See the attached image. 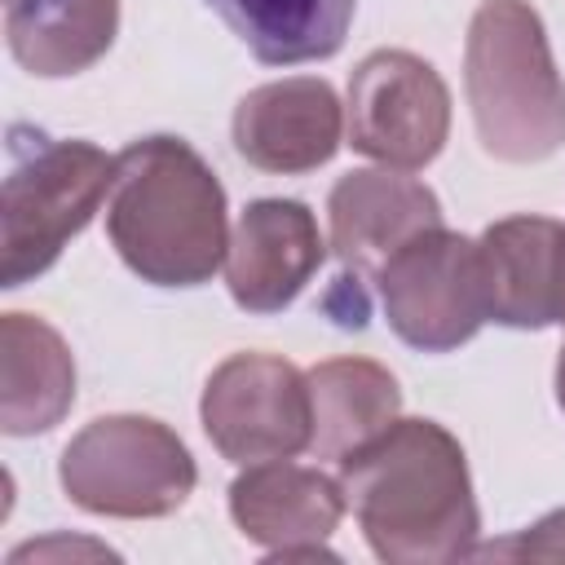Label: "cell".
Instances as JSON below:
<instances>
[{
	"mask_svg": "<svg viewBox=\"0 0 565 565\" xmlns=\"http://www.w3.org/2000/svg\"><path fill=\"white\" fill-rule=\"evenodd\" d=\"M340 486L384 561L463 556L477 534L463 450L433 419L388 424L344 455Z\"/></svg>",
	"mask_w": 565,
	"mask_h": 565,
	"instance_id": "6da1fadb",
	"label": "cell"
},
{
	"mask_svg": "<svg viewBox=\"0 0 565 565\" xmlns=\"http://www.w3.org/2000/svg\"><path fill=\"white\" fill-rule=\"evenodd\" d=\"M115 159L119 172L106 230L119 256L159 287L203 282L230 252L216 177L177 137L132 141Z\"/></svg>",
	"mask_w": 565,
	"mask_h": 565,
	"instance_id": "7a4b0ae2",
	"label": "cell"
},
{
	"mask_svg": "<svg viewBox=\"0 0 565 565\" xmlns=\"http://www.w3.org/2000/svg\"><path fill=\"white\" fill-rule=\"evenodd\" d=\"M468 102L499 159H547L565 141V88L543 26L521 0H486L468 26Z\"/></svg>",
	"mask_w": 565,
	"mask_h": 565,
	"instance_id": "3957f363",
	"label": "cell"
},
{
	"mask_svg": "<svg viewBox=\"0 0 565 565\" xmlns=\"http://www.w3.org/2000/svg\"><path fill=\"white\" fill-rule=\"evenodd\" d=\"M4 287L49 269L115 190L119 159L88 141H62L13 124L4 141Z\"/></svg>",
	"mask_w": 565,
	"mask_h": 565,
	"instance_id": "277c9868",
	"label": "cell"
},
{
	"mask_svg": "<svg viewBox=\"0 0 565 565\" xmlns=\"http://www.w3.org/2000/svg\"><path fill=\"white\" fill-rule=\"evenodd\" d=\"M375 282L388 327L424 353H446L463 344L490 318L481 247L446 234L441 225L406 238L380 265Z\"/></svg>",
	"mask_w": 565,
	"mask_h": 565,
	"instance_id": "5b68a950",
	"label": "cell"
},
{
	"mask_svg": "<svg viewBox=\"0 0 565 565\" xmlns=\"http://www.w3.org/2000/svg\"><path fill=\"white\" fill-rule=\"evenodd\" d=\"M62 486L88 512L159 516L172 512L190 486L194 463L185 446L154 419H97L62 455Z\"/></svg>",
	"mask_w": 565,
	"mask_h": 565,
	"instance_id": "8992f818",
	"label": "cell"
},
{
	"mask_svg": "<svg viewBox=\"0 0 565 565\" xmlns=\"http://www.w3.org/2000/svg\"><path fill=\"white\" fill-rule=\"evenodd\" d=\"M203 428L234 463L287 459L313 437L309 384L278 358H230L203 393Z\"/></svg>",
	"mask_w": 565,
	"mask_h": 565,
	"instance_id": "52a82bcc",
	"label": "cell"
},
{
	"mask_svg": "<svg viewBox=\"0 0 565 565\" xmlns=\"http://www.w3.org/2000/svg\"><path fill=\"white\" fill-rule=\"evenodd\" d=\"M450 124L446 84L428 62L402 49L371 53L349 79V146L393 163L419 168L428 163Z\"/></svg>",
	"mask_w": 565,
	"mask_h": 565,
	"instance_id": "ba28073f",
	"label": "cell"
},
{
	"mask_svg": "<svg viewBox=\"0 0 565 565\" xmlns=\"http://www.w3.org/2000/svg\"><path fill=\"white\" fill-rule=\"evenodd\" d=\"M477 247L494 322H565V225L547 216H508L490 225Z\"/></svg>",
	"mask_w": 565,
	"mask_h": 565,
	"instance_id": "9c48e42d",
	"label": "cell"
},
{
	"mask_svg": "<svg viewBox=\"0 0 565 565\" xmlns=\"http://www.w3.org/2000/svg\"><path fill=\"white\" fill-rule=\"evenodd\" d=\"M318 265L322 238L305 203L260 199L243 212L234 230V243L225 252V282L243 309L269 313L296 300V291L309 282Z\"/></svg>",
	"mask_w": 565,
	"mask_h": 565,
	"instance_id": "30bf717a",
	"label": "cell"
},
{
	"mask_svg": "<svg viewBox=\"0 0 565 565\" xmlns=\"http://www.w3.org/2000/svg\"><path fill=\"white\" fill-rule=\"evenodd\" d=\"M234 146L265 172H309L340 146V102L322 79H282L234 110Z\"/></svg>",
	"mask_w": 565,
	"mask_h": 565,
	"instance_id": "8fae6325",
	"label": "cell"
},
{
	"mask_svg": "<svg viewBox=\"0 0 565 565\" xmlns=\"http://www.w3.org/2000/svg\"><path fill=\"white\" fill-rule=\"evenodd\" d=\"M441 225V207L428 185L406 172H349L331 190V243L344 274H380V265L419 230Z\"/></svg>",
	"mask_w": 565,
	"mask_h": 565,
	"instance_id": "7c38bea8",
	"label": "cell"
},
{
	"mask_svg": "<svg viewBox=\"0 0 565 565\" xmlns=\"http://www.w3.org/2000/svg\"><path fill=\"white\" fill-rule=\"evenodd\" d=\"M340 494H344V486L327 481L322 472L291 468V463L274 459V463H256L247 477L234 481L230 508H234V521L243 525V534L287 552V543L296 534L327 539L335 530L340 508H344Z\"/></svg>",
	"mask_w": 565,
	"mask_h": 565,
	"instance_id": "4fadbf2b",
	"label": "cell"
},
{
	"mask_svg": "<svg viewBox=\"0 0 565 565\" xmlns=\"http://www.w3.org/2000/svg\"><path fill=\"white\" fill-rule=\"evenodd\" d=\"M115 0H4L13 57L31 75H75L115 40Z\"/></svg>",
	"mask_w": 565,
	"mask_h": 565,
	"instance_id": "5bb4252c",
	"label": "cell"
},
{
	"mask_svg": "<svg viewBox=\"0 0 565 565\" xmlns=\"http://www.w3.org/2000/svg\"><path fill=\"white\" fill-rule=\"evenodd\" d=\"M265 66H300L340 53L358 0H203Z\"/></svg>",
	"mask_w": 565,
	"mask_h": 565,
	"instance_id": "9a60e30c",
	"label": "cell"
},
{
	"mask_svg": "<svg viewBox=\"0 0 565 565\" xmlns=\"http://www.w3.org/2000/svg\"><path fill=\"white\" fill-rule=\"evenodd\" d=\"M75 397V371L62 340L26 313L4 318V433L26 437L57 424Z\"/></svg>",
	"mask_w": 565,
	"mask_h": 565,
	"instance_id": "2e32d148",
	"label": "cell"
},
{
	"mask_svg": "<svg viewBox=\"0 0 565 565\" xmlns=\"http://www.w3.org/2000/svg\"><path fill=\"white\" fill-rule=\"evenodd\" d=\"M313 437L309 446L327 459H344L393 424L397 384L371 362H327L309 375Z\"/></svg>",
	"mask_w": 565,
	"mask_h": 565,
	"instance_id": "e0dca14e",
	"label": "cell"
},
{
	"mask_svg": "<svg viewBox=\"0 0 565 565\" xmlns=\"http://www.w3.org/2000/svg\"><path fill=\"white\" fill-rule=\"evenodd\" d=\"M525 552H530V556H565V512L539 521L530 534H521V539H512V543L486 547V556H525Z\"/></svg>",
	"mask_w": 565,
	"mask_h": 565,
	"instance_id": "ac0fdd59",
	"label": "cell"
},
{
	"mask_svg": "<svg viewBox=\"0 0 565 565\" xmlns=\"http://www.w3.org/2000/svg\"><path fill=\"white\" fill-rule=\"evenodd\" d=\"M556 397L565 406V349H561V366H556Z\"/></svg>",
	"mask_w": 565,
	"mask_h": 565,
	"instance_id": "d6986e66",
	"label": "cell"
}]
</instances>
